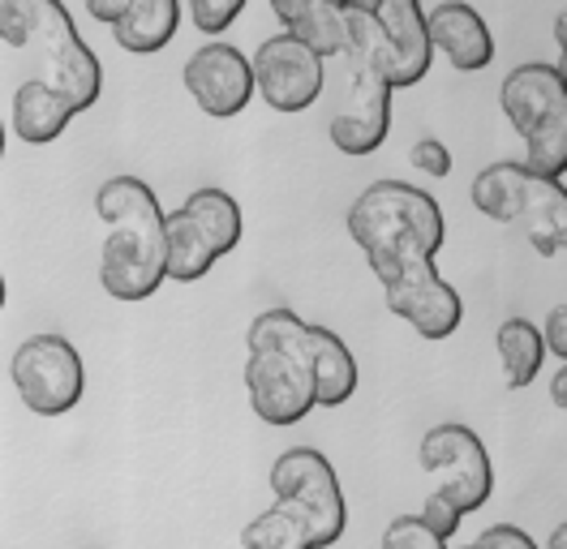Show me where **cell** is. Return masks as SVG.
Wrapping results in <instances>:
<instances>
[{"mask_svg": "<svg viewBox=\"0 0 567 549\" xmlns=\"http://www.w3.org/2000/svg\"><path fill=\"white\" fill-rule=\"evenodd\" d=\"M95 215L107 237L100 253V283L112 301H146L168 279L164 206L138 176H112L95 194Z\"/></svg>", "mask_w": 567, "mask_h": 549, "instance_id": "1", "label": "cell"}, {"mask_svg": "<svg viewBox=\"0 0 567 549\" xmlns=\"http://www.w3.org/2000/svg\"><path fill=\"white\" fill-rule=\"evenodd\" d=\"M468 198L486 219L520 228L542 258H559L567 249L564 180L537 176V172L516 164V159H503V164H491V168H482L473 176Z\"/></svg>", "mask_w": 567, "mask_h": 549, "instance_id": "2", "label": "cell"}, {"mask_svg": "<svg viewBox=\"0 0 567 549\" xmlns=\"http://www.w3.org/2000/svg\"><path fill=\"white\" fill-rule=\"evenodd\" d=\"M349 237L365 258H379L404 245L439 253L447 228H443V210L425 189H413L404 180H379L349 206Z\"/></svg>", "mask_w": 567, "mask_h": 549, "instance_id": "3", "label": "cell"}, {"mask_svg": "<svg viewBox=\"0 0 567 549\" xmlns=\"http://www.w3.org/2000/svg\"><path fill=\"white\" fill-rule=\"evenodd\" d=\"M22 34H27V52H35L39 77H48L73 112H86L104 91V69L95 61V52L82 43V34L73 27L61 0H13Z\"/></svg>", "mask_w": 567, "mask_h": 549, "instance_id": "4", "label": "cell"}, {"mask_svg": "<svg viewBox=\"0 0 567 549\" xmlns=\"http://www.w3.org/2000/svg\"><path fill=\"white\" fill-rule=\"evenodd\" d=\"M365 262L383 283L388 309L395 318H404L422 340L456 335L464 318L461 292L434 271V253H425L417 245H404V249H391V253L365 258Z\"/></svg>", "mask_w": 567, "mask_h": 549, "instance_id": "5", "label": "cell"}, {"mask_svg": "<svg viewBox=\"0 0 567 549\" xmlns=\"http://www.w3.org/2000/svg\"><path fill=\"white\" fill-rule=\"evenodd\" d=\"M271 494L276 507L292 515L306 532L310 549H331L349 528V503L336 480V468L315 446H292L284 450L271 468Z\"/></svg>", "mask_w": 567, "mask_h": 549, "instance_id": "6", "label": "cell"}, {"mask_svg": "<svg viewBox=\"0 0 567 549\" xmlns=\"http://www.w3.org/2000/svg\"><path fill=\"white\" fill-rule=\"evenodd\" d=\"M249 348L254 343H288L292 352H301V361L315 374V404L319 408H340L349 404L357 391V361L344 348L340 335H331L327 327L301 322L292 309H262L249 322Z\"/></svg>", "mask_w": 567, "mask_h": 549, "instance_id": "7", "label": "cell"}, {"mask_svg": "<svg viewBox=\"0 0 567 549\" xmlns=\"http://www.w3.org/2000/svg\"><path fill=\"white\" fill-rule=\"evenodd\" d=\"M13 391L35 416H65L78 408L86 374H82V356L65 335H31L18 343L13 361H9Z\"/></svg>", "mask_w": 567, "mask_h": 549, "instance_id": "8", "label": "cell"}, {"mask_svg": "<svg viewBox=\"0 0 567 549\" xmlns=\"http://www.w3.org/2000/svg\"><path fill=\"white\" fill-rule=\"evenodd\" d=\"M422 468L439 480V498L452 503L461 515L482 511L491 503V489H495V468H491V455L482 438L468 429V425H434L422 438L417 450Z\"/></svg>", "mask_w": 567, "mask_h": 549, "instance_id": "9", "label": "cell"}, {"mask_svg": "<svg viewBox=\"0 0 567 549\" xmlns=\"http://www.w3.org/2000/svg\"><path fill=\"white\" fill-rule=\"evenodd\" d=\"M246 391L249 408L267 425H297L306 421L315 404V374L288 343H254L246 356Z\"/></svg>", "mask_w": 567, "mask_h": 549, "instance_id": "10", "label": "cell"}, {"mask_svg": "<svg viewBox=\"0 0 567 549\" xmlns=\"http://www.w3.org/2000/svg\"><path fill=\"white\" fill-rule=\"evenodd\" d=\"M254 65V91L276 112H306L322 91V56L310 52L297 34H271Z\"/></svg>", "mask_w": 567, "mask_h": 549, "instance_id": "11", "label": "cell"}, {"mask_svg": "<svg viewBox=\"0 0 567 549\" xmlns=\"http://www.w3.org/2000/svg\"><path fill=\"white\" fill-rule=\"evenodd\" d=\"M349 61V56H344ZM391 130V86L379 69L349 61V91L340 95V107L331 116V142L344 155H374Z\"/></svg>", "mask_w": 567, "mask_h": 549, "instance_id": "12", "label": "cell"}, {"mask_svg": "<svg viewBox=\"0 0 567 549\" xmlns=\"http://www.w3.org/2000/svg\"><path fill=\"white\" fill-rule=\"evenodd\" d=\"M185 91L215 121L241 116L254 100V65L241 48L212 39L185 61Z\"/></svg>", "mask_w": 567, "mask_h": 549, "instance_id": "13", "label": "cell"}, {"mask_svg": "<svg viewBox=\"0 0 567 549\" xmlns=\"http://www.w3.org/2000/svg\"><path fill=\"white\" fill-rule=\"evenodd\" d=\"M361 9L391 52V91L417 86L430 73V34H425V13L422 0H349Z\"/></svg>", "mask_w": 567, "mask_h": 549, "instance_id": "14", "label": "cell"}, {"mask_svg": "<svg viewBox=\"0 0 567 549\" xmlns=\"http://www.w3.org/2000/svg\"><path fill=\"white\" fill-rule=\"evenodd\" d=\"M498 103H503V116L516 134L525 137L542 125H555V121H567V82H564V65H516L507 77H503V91H498Z\"/></svg>", "mask_w": 567, "mask_h": 549, "instance_id": "15", "label": "cell"}, {"mask_svg": "<svg viewBox=\"0 0 567 549\" xmlns=\"http://www.w3.org/2000/svg\"><path fill=\"white\" fill-rule=\"evenodd\" d=\"M425 34H430V48H439L461 73H477L495 61V34L486 27V18L464 0L434 4L425 13Z\"/></svg>", "mask_w": 567, "mask_h": 549, "instance_id": "16", "label": "cell"}, {"mask_svg": "<svg viewBox=\"0 0 567 549\" xmlns=\"http://www.w3.org/2000/svg\"><path fill=\"white\" fill-rule=\"evenodd\" d=\"M78 116L73 103L48 82V77H31L13 91V134L31 146L56 142L70 130V121Z\"/></svg>", "mask_w": 567, "mask_h": 549, "instance_id": "17", "label": "cell"}, {"mask_svg": "<svg viewBox=\"0 0 567 549\" xmlns=\"http://www.w3.org/2000/svg\"><path fill=\"white\" fill-rule=\"evenodd\" d=\"M181 27V0H130L125 13L107 27L112 39L134 52V56H155L173 43Z\"/></svg>", "mask_w": 567, "mask_h": 549, "instance_id": "18", "label": "cell"}, {"mask_svg": "<svg viewBox=\"0 0 567 549\" xmlns=\"http://www.w3.org/2000/svg\"><path fill=\"white\" fill-rule=\"evenodd\" d=\"M164 240H168V262H164L168 279L194 283V279H203V274L215 267L212 240H207V232L189 219L185 206H177L173 215H164Z\"/></svg>", "mask_w": 567, "mask_h": 549, "instance_id": "19", "label": "cell"}, {"mask_svg": "<svg viewBox=\"0 0 567 549\" xmlns=\"http://www.w3.org/2000/svg\"><path fill=\"white\" fill-rule=\"evenodd\" d=\"M181 206H185L189 219L207 232L215 258H224V253H233V249L241 245L246 219H241V206H237L233 194H224V189H212V185H207V189H194Z\"/></svg>", "mask_w": 567, "mask_h": 549, "instance_id": "20", "label": "cell"}, {"mask_svg": "<svg viewBox=\"0 0 567 549\" xmlns=\"http://www.w3.org/2000/svg\"><path fill=\"white\" fill-rule=\"evenodd\" d=\"M495 348H498V361H503V377H507L512 391L529 386L533 377H537V370H542V361H546L542 331L533 327L529 318H507L498 327Z\"/></svg>", "mask_w": 567, "mask_h": 549, "instance_id": "21", "label": "cell"}, {"mask_svg": "<svg viewBox=\"0 0 567 549\" xmlns=\"http://www.w3.org/2000/svg\"><path fill=\"white\" fill-rule=\"evenodd\" d=\"M288 34H297L310 52H319L322 61L327 56H344V9L331 4V0H315L292 27Z\"/></svg>", "mask_w": 567, "mask_h": 549, "instance_id": "22", "label": "cell"}, {"mask_svg": "<svg viewBox=\"0 0 567 549\" xmlns=\"http://www.w3.org/2000/svg\"><path fill=\"white\" fill-rule=\"evenodd\" d=\"M241 549H310L301 524L284 507H271L258 519H249V528L241 532Z\"/></svg>", "mask_w": 567, "mask_h": 549, "instance_id": "23", "label": "cell"}, {"mask_svg": "<svg viewBox=\"0 0 567 549\" xmlns=\"http://www.w3.org/2000/svg\"><path fill=\"white\" fill-rule=\"evenodd\" d=\"M383 549H447V541L425 528L422 515H395L383 532Z\"/></svg>", "mask_w": 567, "mask_h": 549, "instance_id": "24", "label": "cell"}, {"mask_svg": "<svg viewBox=\"0 0 567 549\" xmlns=\"http://www.w3.org/2000/svg\"><path fill=\"white\" fill-rule=\"evenodd\" d=\"M246 0H189V18L203 34H224L241 18Z\"/></svg>", "mask_w": 567, "mask_h": 549, "instance_id": "25", "label": "cell"}, {"mask_svg": "<svg viewBox=\"0 0 567 549\" xmlns=\"http://www.w3.org/2000/svg\"><path fill=\"white\" fill-rule=\"evenodd\" d=\"M409 164L425 172V176H447L452 172V151L439 137H417L413 151H409Z\"/></svg>", "mask_w": 567, "mask_h": 549, "instance_id": "26", "label": "cell"}, {"mask_svg": "<svg viewBox=\"0 0 567 549\" xmlns=\"http://www.w3.org/2000/svg\"><path fill=\"white\" fill-rule=\"evenodd\" d=\"M461 519H464V515L456 511L452 503H443L439 494H430V498H425V507H422V524H425V528H430V532H439L443 541H452V537H456V528H461Z\"/></svg>", "mask_w": 567, "mask_h": 549, "instance_id": "27", "label": "cell"}, {"mask_svg": "<svg viewBox=\"0 0 567 549\" xmlns=\"http://www.w3.org/2000/svg\"><path fill=\"white\" fill-rule=\"evenodd\" d=\"M473 549H537V541L516 524H495L473 541Z\"/></svg>", "mask_w": 567, "mask_h": 549, "instance_id": "28", "label": "cell"}, {"mask_svg": "<svg viewBox=\"0 0 567 549\" xmlns=\"http://www.w3.org/2000/svg\"><path fill=\"white\" fill-rule=\"evenodd\" d=\"M542 343L564 361L567 356V305H555L550 318H546V331H542Z\"/></svg>", "mask_w": 567, "mask_h": 549, "instance_id": "29", "label": "cell"}, {"mask_svg": "<svg viewBox=\"0 0 567 549\" xmlns=\"http://www.w3.org/2000/svg\"><path fill=\"white\" fill-rule=\"evenodd\" d=\"M125 4H130V0H86V13H91L100 27H112V22L125 13Z\"/></svg>", "mask_w": 567, "mask_h": 549, "instance_id": "30", "label": "cell"}, {"mask_svg": "<svg viewBox=\"0 0 567 549\" xmlns=\"http://www.w3.org/2000/svg\"><path fill=\"white\" fill-rule=\"evenodd\" d=\"M550 400L555 408L567 412V370H555V382H550Z\"/></svg>", "mask_w": 567, "mask_h": 549, "instance_id": "31", "label": "cell"}, {"mask_svg": "<svg viewBox=\"0 0 567 549\" xmlns=\"http://www.w3.org/2000/svg\"><path fill=\"white\" fill-rule=\"evenodd\" d=\"M550 549H567V524H559V528L550 532Z\"/></svg>", "mask_w": 567, "mask_h": 549, "instance_id": "32", "label": "cell"}, {"mask_svg": "<svg viewBox=\"0 0 567 549\" xmlns=\"http://www.w3.org/2000/svg\"><path fill=\"white\" fill-rule=\"evenodd\" d=\"M0 159H4V125H0Z\"/></svg>", "mask_w": 567, "mask_h": 549, "instance_id": "33", "label": "cell"}, {"mask_svg": "<svg viewBox=\"0 0 567 549\" xmlns=\"http://www.w3.org/2000/svg\"><path fill=\"white\" fill-rule=\"evenodd\" d=\"M0 309H4V274H0Z\"/></svg>", "mask_w": 567, "mask_h": 549, "instance_id": "34", "label": "cell"}, {"mask_svg": "<svg viewBox=\"0 0 567 549\" xmlns=\"http://www.w3.org/2000/svg\"><path fill=\"white\" fill-rule=\"evenodd\" d=\"M464 549H473V546H464Z\"/></svg>", "mask_w": 567, "mask_h": 549, "instance_id": "35", "label": "cell"}]
</instances>
